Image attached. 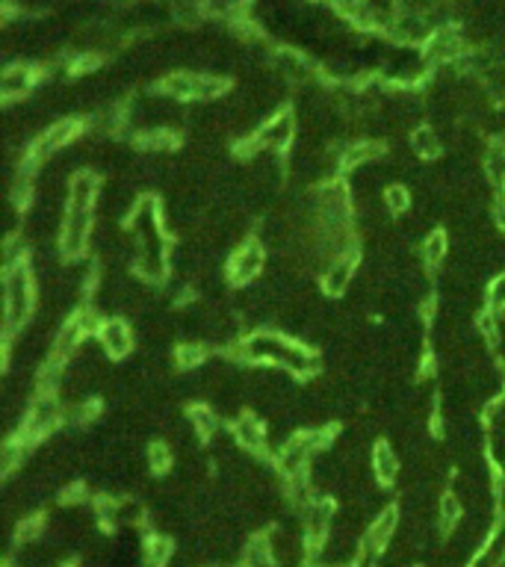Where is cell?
Listing matches in <instances>:
<instances>
[{
	"label": "cell",
	"instance_id": "cell-1",
	"mask_svg": "<svg viewBox=\"0 0 505 567\" xmlns=\"http://www.w3.org/2000/svg\"><path fill=\"white\" fill-rule=\"evenodd\" d=\"M98 198H100V180L95 172L80 169L69 177L62 225H59V255L65 260H71V263L83 260V255L89 252Z\"/></svg>",
	"mask_w": 505,
	"mask_h": 567
},
{
	"label": "cell",
	"instance_id": "cell-2",
	"mask_svg": "<svg viewBox=\"0 0 505 567\" xmlns=\"http://www.w3.org/2000/svg\"><path fill=\"white\" fill-rule=\"evenodd\" d=\"M233 352H237L240 361L278 366V370L290 373L296 378L313 375V373H319V366H323L319 363V355H313L308 346H301L298 340L278 334V331H269V328L248 331L240 343H233Z\"/></svg>",
	"mask_w": 505,
	"mask_h": 567
},
{
	"label": "cell",
	"instance_id": "cell-3",
	"mask_svg": "<svg viewBox=\"0 0 505 567\" xmlns=\"http://www.w3.org/2000/svg\"><path fill=\"white\" fill-rule=\"evenodd\" d=\"M33 310H36V275H33L30 263H18L4 269V334L6 343L24 331L30 322Z\"/></svg>",
	"mask_w": 505,
	"mask_h": 567
},
{
	"label": "cell",
	"instance_id": "cell-4",
	"mask_svg": "<svg viewBox=\"0 0 505 567\" xmlns=\"http://www.w3.org/2000/svg\"><path fill=\"white\" fill-rule=\"evenodd\" d=\"M296 133H298V115L293 110H278L275 115H269L257 127L255 136H251L255 145L248 148V154L255 157L257 151H275V154L290 151L296 142Z\"/></svg>",
	"mask_w": 505,
	"mask_h": 567
},
{
	"label": "cell",
	"instance_id": "cell-5",
	"mask_svg": "<svg viewBox=\"0 0 505 567\" xmlns=\"http://www.w3.org/2000/svg\"><path fill=\"white\" fill-rule=\"evenodd\" d=\"M80 130H83V124H80V119H59V122H54V124H47L39 136H36V142H30V154H27V160L30 163H47V160H54L57 154H62L65 148H71V142H77L80 139Z\"/></svg>",
	"mask_w": 505,
	"mask_h": 567
},
{
	"label": "cell",
	"instance_id": "cell-6",
	"mask_svg": "<svg viewBox=\"0 0 505 567\" xmlns=\"http://www.w3.org/2000/svg\"><path fill=\"white\" fill-rule=\"evenodd\" d=\"M266 266V252L260 240H245L231 252L228 266H225V278L233 284V287H245L255 278H260Z\"/></svg>",
	"mask_w": 505,
	"mask_h": 567
},
{
	"label": "cell",
	"instance_id": "cell-7",
	"mask_svg": "<svg viewBox=\"0 0 505 567\" xmlns=\"http://www.w3.org/2000/svg\"><path fill=\"white\" fill-rule=\"evenodd\" d=\"M272 71L278 80H284V86H308L313 83L316 71H313V62L305 51H296V47H275L272 54Z\"/></svg>",
	"mask_w": 505,
	"mask_h": 567
},
{
	"label": "cell",
	"instance_id": "cell-8",
	"mask_svg": "<svg viewBox=\"0 0 505 567\" xmlns=\"http://www.w3.org/2000/svg\"><path fill=\"white\" fill-rule=\"evenodd\" d=\"M231 438H233V446L245 449V452L263 455L269 449V426L255 411H243L240 416L231 420Z\"/></svg>",
	"mask_w": 505,
	"mask_h": 567
},
{
	"label": "cell",
	"instance_id": "cell-9",
	"mask_svg": "<svg viewBox=\"0 0 505 567\" xmlns=\"http://www.w3.org/2000/svg\"><path fill=\"white\" fill-rule=\"evenodd\" d=\"M39 83V71L36 65H30L24 59L18 62H6L4 74H0V92H4V101L15 104V101H24V98L36 89Z\"/></svg>",
	"mask_w": 505,
	"mask_h": 567
},
{
	"label": "cell",
	"instance_id": "cell-10",
	"mask_svg": "<svg viewBox=\"0 0 505 567\" xmlns=\"http://www.w3.org/2000/svg\"><path fill=\"white\" fill-rule=\"evenodd\" d=\"M98 346L100 352H104L107 358L112 361H122L133 352V346H137V340H133V331L124 320H119V316H107L104 325L98 328Z\"/></svg>",
	"mask_w": 505,
	"mask_h": 567
},
{
	"label": "cell",
	"instance_id": "cell-11",
	"mask_svg": "<svg viewBox=\"0 0 505 567\" xmlns=\"http://www.w3.org/2000/svg\"><path fill=\"white\" fill-rule=\"evenodd\" d=\"M355 272H358V252L331 257L325 263V269L319 272V278H323V290L328 296H343L352 287V281H355Z\"/></svg>",
	"mask_w": 505,
	"mask_h": 567
},
{
	"label": "cell",
	"instance_id": "cell-12",
	"mask_svg": "<svg viewBox=\"0 0 505 567\" xmlns=\"http://www.w3.org/2000/svg\"><path fill=\"white\" fill-rule=\"evenodd\" d=\"M83 340H86V328H83L74 316H69V320L59 325V331H54V340H50L47 358L62 361V363H71L80 355Z\"/></svg>",
	"mask_w": 505,
	"mask_h": 567
},
{
	"label": "cell",
	"instance_id": "cell-13",
	"mask_svg": "<svg viewBox=\"0 0 505 567\" xmlns=\"http://www.w3.org/2000/svg\"><path fill=\"white\" fill-rule=\"evenodd\" d=\"M396 526H399V508L387 505L384 511L376 514V520L369 523V529L364 532L361 546H369V549H376V553H384V549L390 546L393 535H396Z\"/></svg>",
	"mask_w": 505,
	"mask_h": 567
},
{
	"label": "cell",
	"instance_id": "cell-14",
	"mask_svg": "<svg viewBox=\"0 0 505 567\" xmlns=\"http://www.w3.org/2000/svg\"><path fill=\"white\" fill-rule=\"evenodd\" d=\"M201 71H172L160 80V92L175 101H198Z\"/></svg>",
	"mask_w": 505,
	"mask_h": 567
},
{
	"label": "cell",
	"instance_id": "cell-15",
	"mask_svg": "<svg viewBox=\"0 0 505 567\" xmlns=\"http://www.w3.org/2000/svg\"><path fill=\"white\" fill-rule=\"evenodd\" d=\"M399 470H402V461L396 455V449L387 440L376 443L373 446V476H376L378 485H384V488L393 485V481L399 479Z\"/></svg>",
	"mask_w": 505,
	"mask_h": 567
},
{
	"label": "cell",
	"instance_id": "cell-16",
	"mask_svg": "<svg viewBox=\"0 0 505 567\" xmlns=\"http://www.w3.org/2000/svg\"><path fill=\"white\" fill-rule=\"evenodd\" d=\"M408 145L417 160H437L443 154V139H441V133H437V127H431V124H417L411 130Z\"/></svg>",
	"mask_w": 505,
	"mask_h": 567
},
{
	"label": "cell",
	"instance_id": "cell-17",
	"mask_svg": "<svg viewBox=\"0 0 505 567\" xmlns=\"http://www.w3.org/2000/svg\"><path fill=\"white\" fill-rule=\"evenodd\" d=\"M187 423L192 426L198 440H213L219 435V411L213 405H190Z\"/></svg>",
	"mask_w": 505,
	"mask_h": 567
},
{
	"label": "cell",
	"instance_id": "cell-18",
	"mask_svg": "<svg viewBox=\"0 0 505 567\" xmlns=\"http://www.w3.org/2000/svg\"><path fill=\"white\" fill-rule=\"evenodd\" d=\"M484 177L491 189H505V142H491L484 148Z\"/></svg>",
	"mask_w": 505,
	"mask_h": 567
},
{
	"label": "cell",
	"instance_id": "cell-19",
	"mask_svg": "<svg viewBox=\"0 0 505 567\" xmlns=\"http://www.w3.org/2000/svg\"><path fill=\"white\" fill-rule=\"evenodd\" d=\"M419 257H423L426 269H437V266H443V260L449 257V237L443 230L426 233L423 245H419Z\"/></svg>",
	"mask_w": 505,
	"mask_h": 567
},
{
	"label": "cell",
	"instance_id": "cell-20",
	"mask_svg": "<svg viewBox=\"0 0 505 567\" xmlns=\"http://www.w3.org/2000/svg\"><path fill=\"white\" fill-rule=\"evenodd\" d=\"M172 561V541L166 535H151L142 544V564L145 567H168Z\"/></svg>",
	"mask_w": 505,
	"mask_h": 567
},
{
	"label": "cell",
	"instance_id": "cell-21",
	"mask_svg": "<svg viewBox=\"0 0 505 567\" xmlns=\"http://www.w3.org/2000/svg\"><path fill=\"white\" fill-rule=\"evenodd\" d=\"M464 517V505L458 493H443L441 503H437V523H441V532H452Z\"/></svg>",
	"mask_w": 505,
	"mask_h": 567
},
{
	"label": "cell",
	"instance_id": "cell-22",
	"mask_svg": "<svg viewBox=\"0 0 505 567\" xmlns=\"http://www.w3.org/2000/svg\"><path fill=\"white\" fill-rule=\"evenodd\" d=\"M175 363L180 366V370H198V366L207 363V349L201 346L198 340L180 343V346L175 349Z\"/></svg>",
	"mask_w": 505,
	"mask_h": 567
},
{
	"label": "cell",
	"instance_id": "cell-23",
	"mask_svg": "<svg viewBox=\"0 0 505 567\" xmlns=\"http://www.w3.org/2000/svg\"><path fill=\"white\" fill-rule=\"evenodd\" d=\"M484 310L494 313V316H502L505 313V269L497 272L491 278V284L484 287Z\"/></svg>",
	"mask_w": 505,
	"mask_h": 567
},
{
	"label": "cell",
	"instance_id": "cell-24",
	"mask_svg": "<svg viewBox=\"0 0 505 567\" xmlns=\"http://www.w3.org/2000/svg\"><path fill=\"white\" fill-rule=\"evenodd\" d=\"M384 213H390V216H405L408 213V207H411V192L402 187V183H390V187L384 189Z\"/></svg>",
	"mask_w": 505,
	"mask_h": 567
},
{
	"label": "cell",
	"instance_id": "cell-25",
	"mask_svg": "<svg viewBox=\"0 0 505 567\" xmlns=\"http://www.w3.org/2000/svg\"><path fill=\"white\" fill-rule=\"evenodd\" d=\"M145 458H148V470L151 473H166L168 464H172V449L166 443H151L145 449Z\"/></svg>",
	"mask_w": 505,
	"mask_h": 567
},
{
	"label": "cell",
	"instance_id": "cell-26",
	"mask_svg": "<svg viewBox=\"0 0 505 567\" xmlns=\"http://www.w3.org/2000/svg\"><path fill=\"white\" fill-rule=\"evenodd\" d=\"M494 508L499 517L497 526H505V470L494 473Z\"/></svg>",
	"mask_w": 505,
	"mask_h": 567
},
{
	"label": "cell",
	"instance_id": "cell-27",
	"mask_svg": "<svg viewBox=\"0 0 505 567\" xmlns=\"http://www.w3.org/2000/svg\"><path fill=\"white\" fill-rule=\"evenodd\" d=\"M494 222L505 228V189H494Z\"/></svg>",
	"mask_w": 505,
	"mask_h": 567
},
{
	"label": "cell",
	"instance_id": "cell-28",
	"mask_svg": "<svg viewBox=\"0 0 505 567\" xmlns=\"http://www.w3.org/2000/svg\"><path fill=\"white\" fill-rule=\"evenodd\" d=\"M59 567H74V564H59Z\"/></svg>",
	"mask_w": 505,
	"mask_h": 567
},
{
	"label": "cell",
	"instance_id": "cell-29",
	"mask_svg": "<svg viewBox=\"0 0 505 567\" xmlns=\"http://www.w3.org/2000/svg\"><path fill=\"white\" fill-rule=\"evenodd\" d=\"M305 567H319V564H305Z\"/></svg>",
	"mask_w": 505,
	"mask_h": 567
}]
</instances>
